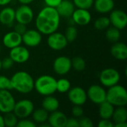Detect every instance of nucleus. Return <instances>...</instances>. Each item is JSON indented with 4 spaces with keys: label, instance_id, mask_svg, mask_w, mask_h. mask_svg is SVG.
<instances>
[{
    "label": "nucleus",
    "instance_id": "nucleus-1",
    "mask_svg": "<svg viewBox=\"0 0 127 127\" xmlns=\"http://www.w3.org/2000/svg\"><path fill=\"white\" fill-rule=\"evenodd\" d=\"M60 18L55 7L45 6L36 17V28L42 34L48 35L57 31L60 24Z\"/></svg>",
    "mask_w": 127,
    "mask_h": 127
},
{
    "label": "nucleus",
    "instance_id": "nucleus-2",
    "mask_svg": "<svg viewBox=\"0 0 127 127\" xmlns=\"http://www.w3.org/2000/svg\"><path fill=\"white\" fill-rule=\"evenodd\" d=\"M12 89L21 94H29L34 89V80L32 76L25 71L16 72L10 77Z\"/></svg>",
    "mask_w": 127,
    "mask_h": 127
},
{
    "label": "nucleus",
    "instance_id": "nucleus-3",
    "mask_svg": "<svg viewBox=\"0 0 127 127\" xmlns=\"http://www.w3.org/2000/svg\"><path fill=\"white\" fill-rule=\"evenodd\" d=\"M34 89L44 97L52 95L57 92V80L51 75H41L34 80Z\"/></svg>",
    "mask_w": 127,
    "mask_h": 127
},
{
    "label": "nucleus",
    "instance_id": "nucleus-4",
    "mask_svg": "<svg viewBox=\"0 0 127 127\" xmlns=\"http://www.w3.org/2000/svg\"><path fill=\"white\" fill-rule=\"evenodd\" d=\"M106 100L115 107L126 106L127 104V92L125 87L116 84L106 91Z\"/></svg>",
    "mask_w": 127,
    "mask_h": 127
},
{
    "label": "nucleus",
    "instance_id": "nucleus-5",
    "mask_svg": "<svg viewBox=\"0 0 127 127\" xmlns=\"http://www.w3.org/2000/svg\"><path fill=\"white\" fill-rule=\"evenodd\" d=\"M121 79V74L118 70L114 68H106L101 71L99 75L100 84L109 88L116 84H118Z\"/></svg>",
    "mask_w": 127,
    "mask_h": 127
},
{
    "label": "nucleus",
    "instance_id": "nucleus-6",
    "mask_svg": "<svg viewBox=\"0 0 127 127\" xmlns=\"http://www.w3.org/2000/svg\"><path fill=\"white\" fill-rule=\"evenodd\" d=\"M34 109L33 103L28 99H22L15 103L13 112L19 119L27 118L31 115Z\"/></svg>",
    "mask_w": 127,
    "mask_h": 127
},
{
    "label": "nucleus",
    "instance_id": "nucleus-7",
    "mask_svg": "<svg viewBox=\"0 0 127 127\" xmlns=\"http://www.w3.org/2000/svg\"><path fill=\"white\" fill-rule=\"evenodd\" d=\"M86 95L87 98L97 105L106 100V91L103 86L92 85L86 91Z\"/></svg>",
    "mask_w": 127,
    "mask_h": 127
},
{
    "label": "nucleus",
    "instance_id": "nucleus-8",
    "mask_svg": "<svg viewBox=\"0 0 127 127\" xmlns=\"http://www.w3.org/2000/svg\"><path fill=\"white\" fill-rule=\"evenodd\" d=\"M68 42L63 33L55 31L48 35L47 44L54 51H61L68 45Z\"/></svg>",
    "mask_w": 127,
    "mask_h": 127
},
{
    "label": "nucleus",
    "instance_id": "nucleus-9",
    "mask_svg": "<svg viewBox=\"0 0 127 127\" xmlns=\"http://www.w3.org/2000/svg\"><path fill=\"white\" fill-rule=\"evenodd\" d=\"M33 11L29 4H22L15 10V20L16 22L28 25L33 19Z\"/></svg>",
    "mask_w": 127,
    "mask_h": 127
},
{
    "label": "nucleus",
    "instance_id": "nucleus-10",
    "mask_svg": "<svg viewBox=\"0 0 127 127\" xmlns=\"http://www.w3.org/2000/svg\"><path fill=\"white\" fill-rule=\"evenodd\" d=\"M67 93H68V100L73 105L83 106L86 103L88 100L86 91L80 86H75L74 88H71Z\"/></svg>",
    "mask_w": 127,
    "mask_h": 127
},
{
    "label": "nucleus",
    "instance_id": "nucleus-11",
    "mask_svg": "<svg viewBox=\"0 0 127 127\" xmlns=\"http://www.w3.org/2000/svg\"><path fill=\"white\" fill-rule=\"evenodd\" d=\"M16 100L10 90H0V112L5 114L13 112Z\"/></svg>",
    "mask_w": 127,
    "mask_h": 127
},
{
    "label": "nucleus",
    "instance_id": "nucleus-12",
    "mask_svg": "<svg viewBox=\"0 0 127 127\" xmlns=\"http://www.w3.org/2000/svg\"><path fill=\"white\" fill-rule=\"evenodd\" d=\"M71 68V60L66 56H60L54 60L53 69L58 75H65Z\"/></svg>",
    "mask_w": 127,
    "mask_h": 127
},
{
    "label": "nucleus",
    "instance_id": "nucleus-13",
    "mask_svg": "<svg viewBox=\"0 0 127 127\" xmlns=\"http://www.w3.org/2000/svg\"><path fill=\"white\" fill-rule=\"evenodd\" d=\"M110 24L119 29L123 30L127 25V15L125 11L119 9H113L109 16Z\"/></svg>",
    "mask_w": 127,
    "mask_h": 127
},
{
    "label": "nucleus",
    "instance_id": "nucleus-14",
    "mask_svg": "<svg viewBox=\"0 0 127 127\" xmlns=\"http://www.w3.org/2000/svg\"><path fill=\"white\" fill-rule=\"evenodd\" d=\"M22 40L28 47H36L42 42V33L36 29H27L22 35Z\"/></svg>",
    "mask_w": 127,
    "mask_h": 127
},
{
    "label": "nucleus",
    "instance_id": "nucleus-15",
    "mask_svg": "<svg viewBox=\"0 0 127 127\" xmlns=\"http://www.w3.org/2000/svg\"><path fill=\"white\" fill-rule=\"evenodd\" d=\"M9 57L13 60L14 63L22 64L29 60L30 52L26 47L20 45L10 50Z\"/></svg>",
    "mask_w": 127,
    "mask_h": 127
},
{
    "label": "nucleus",
    "instance_id": "nucleus-16",
    "mask_svg": "<svg viewBox=\"0 0 127 127\" xmlns=\"http://www.w3.org/2000/svg\"><path fill=\"white\" fill-rule=\"evenodd\" d=\"M71 18L74 24L80 26H84L90 23L92 20V15L89 10L77 8L74 10Z\"/></svg>",
    "mask_w": 127,
    "mask_h": 127
},
{
    "label": "nucleus",
    "instance_id": "nucleus-17",
    "mask_svg": "<svg viewBox=\"0 0 127 127\" xmlns=\"http://www.w3.org/2000/svg\"><path fill=\"white\" fill-rule=\"evenodd\" d=\"M67 120L68 117L65 113L57 110L49 114L47 122L51 127H65Z\"/></svg>",
    "mask_w": 127,
    "mask_h": 127
},
{
    "label": "nucleus",
    "instance_id": "nucleus-18",
    "mask_svg": "<svg viewBox=\"0 0 127 127\" xmlns=\"http://www.w3.org/2000/svg\"><path fill=\"white\" fill-rule=\"evenodd\" d=\"M2 43L6 48L9 49H11L18 45H20L22 43V35L15 32L14 31L8 32L5 33L4 36H3Z\"/></svg>",
    "mask_w": 127,
    "mask_h": 127
},
{
    "label": "nucleus",
    "instance_id": "nucleus-19",
    "mask_svg": "<svg viewBox=\"0 0 127 127\" xmlns=\"http://www.w3.org/2000/svg\"><path fill=\"white\" fill-rule=\"evenodd\" d=\"M55 8L60 17L71 18L75 10V6L73 1L70 0H62Z\"/></svg>",
    "mask_w": 127,
    "mask_h": 127
},
{
    "label": "nucleus",
    "instance_id": "nucleus-20",
    "mask_svg": "<svg viewBox=\"0 0 127 127\" xmlns=\"http://www.w3.org/2000/svg\"><path fill=\"white\" fill-rule=\"evenodd\" d=\"M112 56L118 60H125L127 59V46L124 42H116L111 47Z\"/></svg>",
    "mask_w": 127,
    "mask_h": 127
},
{
    "label": "nucleus",
    "instance_id": "nucleus-21",
    "mask_svg": "<svg viewBox=\"0 0 127 127\" xmlns=\"http://www.w3.org/2000/svg\"><path fill=\"white\" fill-rule=\"evenodd\" d=\"M95 10L100 13H109L115 8L114 0H94Z\"/></svg>",
    "mask_w": 127,
    "mask_h": 127
},
{
    "label": "nucleus",
    "instance_id": "nucleus-22",
    "mask_svg": "<svg viewBox=\"0 0 127 127\" xmlns=\"http://www.w3.org/2000/svg\"><path fill=\"white\" fill-rule=\"evenodd\" d=\"M15 21V10L10 7H5L0 11V23L11 26Z\"/></svg>",
    "mask_w": 127,
    "mask_h": 127
},
{
    "label": "nucleus",
    "instance_id": "nucleus-23",
    "mask_svg": "<svg viewBox=\"0 0 127 127\" xmlns=\"http://www.w3.org/2000/svg\"><path fill=\"white\" fill-rule=\"evenodd\" d=\"M60 107V102L55 97L52 95L45 96L42 101V108L46 110L48 113L58 110Z\"/></svg>",
    "mask_w": 127,
    "mask_h": 127
},
{
    "label": "nucleus",
    "instance_id": "nucleus-24",
    "mask_svg": "<svg viewBox=\"0 0 127 127\" xmlns=\"http://www.w3.org/2000/svg\"><path fill=\"white\" fill-rule=\"evenodd\" d=\"M115 106L107 100L99 104L98 114L101 119H112Z\"/></svg>",
    "mask_w": 127,
    "mask_h": 127
},
{
    "label": "nucleus",
    "instance_id": "nucleus-25",
    "mask_svg": "<svg viewBox=\"0 0 127 127\" xmlns=\"http://www.w3.org/2000/svg\"><path fill=\"white\" fill-rule=\"evenodd\" d=\"M31 115H32L33 121L36 124H41L45 122H47L49 113L43 108H39V109H33Z\"/></svg>",
    "mask_w": 127,
    "mask_h": 127
},
{
    "label": "nucleus",
    "instance_id": "nucleus-26",
    "mask_svg": "<svg viewBox=\"0 0 127 127\" xmlns=\"http://www.w3.org/2000/svg\"><path fill=\"white\" fill-rule=\"evenodd\" d=\"M112 119L114 124L119 122H127V109L126 106H117L115 108Z\"/></svg>",
    "mask_w": 127,
    "mask_h": 127
},
{
    "label": "nucleus",
    "instance_id": "nucleus-27",
    "mask_svg": "<svg viewBox=\"0 0 127 127\" xmlns=\"http://www.w3.org/2000/svg\"><path fill=\"white\" fill-rule=\"evenodd\" d=\"M121 36V30L112 26V27H109L106 31V38L108 41L111 42H116L118 41H119L120 38Z\"/></svg>",
    "mask_w": 127,
    "mask_h": 127
},
{
    "label": "nucleus",
    "instance_id": "nucleus-28",
    "mask_svg": "<svg viewBox=\"0 0 127 127\" xmlns=\"http://www.w3.org/2000/svg\"><path fill=\"white\" fill-rule=\"evenodd\" d=\"M4 127H16L19 118L16 116V115L13 112H7L4 114Z\"/></svg>",
    "mask_w": 127,
    "mask_h": 127
},
{
    "label": "nucleus",
    "instance_id": "nucleus-29",
    "mask_svg": "<svg viewBox=\"0 0 127 127\" xmlns=\"http://www.w3.org/2000/svg\"><path fill=\"white\" fill-rule=\"evenodd\" d=\"M110 25H111L110 21H109V17L107 16H100L97 18L94 22L95 28L97 30H100V31L107 29Z\"/></svg>",
    "mask_w": 127,
    "mask_h": 127
},
{
    "label": "nucleus",
    "instance_id": "nucleus-30",
    "mask_svg": "<svg viewBox=\"0 0 127 127\" xmlns=\"http://www.w3.org/2000/svg\"><path fill=\"white\" fill-rule=\"evenodd\" d=\"M71 89V83L66 78H60L57 80V92L60 93H67Z\"/></svg>",
    "mask_w": 127,
    "mask_h": 127
},
{
    "label": "nucleus",
    "instance_id": "nucleus-31",
    "mask_svg": "<svg viewBox=\"0 0 127 127\" xmlns=\"http://www.w3.org/2000/svg\"><path fill=\"white\" fill-rule=\"evenodd\" d=\"M86 63L85 60L79 56L74 57L71 60V68L77 71H82L86 68Z\"/></svg>",
    "mask_w": 127,
    "mask_h": 127
},
{
    "label": "nucleus",
    "instance_id": "nucleus-32",
    "mask_svg": "<svg viewBox=\"0 0 127 127\" xmlns=\"http://www.w3.org/2000/svg\"><path fill=\"white\" fill-rule=\"evenodd\" d=\"M64 36H65V38L68 42H74L77 38V36H78L77 28L74 25L68 26L65 31Z\"/></svg>",
    "mask_w": 127,
    "mask_h": 127
},
{
    "label": "nucleus",
    "instance_id": "nucleus-33",
    "mask_svg": "<svg viewBox=\"0 0 127 127\" xmlns=\"http://www.w3.org/2000/svg\"><path fill=\"white\" fill-rule=\"evenodd\" d=\"M74 6L77 8L89 10L94 3V0H73Z\"/></svg>",
    "mask_w": 127,
    "mask_h": 127
},
{
    "label": "nucleus",
    "instance_id": "nucleus-34",
    "mask_svg": "<svg viewBox=\"0 0 127 127\" xmlns=\"http://www.w3.org/2000/svg\"><path fill=\"white\" fill-rule=\"evenodd\" d=\"M11 82L10 78L6 76L0 75V90H11Z\"/></svg>",
    "mask_w": 127,
    "mask_h": 127
},
{
    "label": "nucleus",
    "instance_id": "nucleus-35",
    "mask_svg": "<svg viewBox=\"0 0 127 127\" xmlns=\"http://www.w3.org/2000/svg\"><path fill=\"white\" fill-rule=\"evenodd\" d=\"M36 124L33 121L28 120V118H22L19 119L17 122L16 127H36Z\"/></svg>",
    "mask_w": 127,
    "mask_h": 127
},
{
    "label": "nucleus",
    "instance_id": "nucleus-36",
    "mask_svg": "<svg viewBox=\"0 0 127 127\" xmlns=\"http://www.w3.org/2000/svg\"><path fill=\"white\" fill-rule=\"evenodd\" d=\"M84 115V111L82 106L79 105H74L71 109V115L75 118H80Z\"/></svg>",
    "mask_w": 127,
    "mask_h": 127
},
{
    "label": "nucleus",
    "instance_id": "nucleus-37",
    "mask_svg": "<svg viewBox=\"0 0 127 127\" xmlns=\"http://www.w3.org/2000/svg\"><path fill=\"white\" fill-rule=\"evenodd\" d=\"M79 121V127H93L94 124L92 119L88 117L82 116L81 118H78Z\"/></svg>",
    "mask_w": 127,
    "mask_h": 127
},
{
    "label": "nucleus",
    "instance_id": "nucleus-38",
    "mask_svg": "<svg viewBox=\"0 0 127 127\" xmlns=\"http://www.w3.org/2000/svg\"><path fill=\"white\" fill-rule=\"evenodd\" d=\"M13 65L14 62L10 57H7L1 60V68L4 70L10 69L13 66Z\"/></svg>",
    "mask_w": 127,
    "mask_h": 127
},
{
    "label": "nucleus",
    "instance_id": "nucleus-39",
    "mask_svg": "<svg viewBox=\"0 0 127 127\" xmlns=\"http://www.w3.org/2000/svg\"><path fill=\"white\" fill-rule=\"evenodd\" d=\"M26 30H27V26L25 24L17 22L14 25V31L19 33L20 35H22L26 31Z\"/></svg>",
    "mask_w": 127,
    "mask_h": 127
},
{
    "label": "nucleus",
    "instance_id": "nucleus-40",
    "mask_svg": "<svg viewBox=\"0 0 127 127\" xmlns=\"http://www.w3.org/2000/svg\"><path fill=\"white\" fill-rule=\"evenodd\" d=\"M97 126L99 127H114V123L111 119H101Z\"/></svg>",
    "mask_w": 127,
    "mask_h": 127
},
{
    "label": "nucleus",
    "instance_id": "nucleus-41",
    "mask_svg": "<svg viewBox=\"0 0 127 127\" xmlns=\"http://www.w3.org/2000/svg\"><path fill=\"white\" fill-rule=\"evenodd\" d=\"M65 127H79L78 119L74 117L71 118H68Z\"/></svg>",
    "mask_w": 127,
    "mask_h": 127
},
{
    "label": "nucleus",
    "instance_id": "nucleus-42",
    "mask_svg": "<svg viewBox=\"0 0 127 127\" xmlns=\"http://www.w3.org/2000/svg\"><path fill=\"white\" fill-rule=\"evenodd\" d=\"M62 0H44V2H45L46 6L56 7L60 4V2Z\"/></svg>",
    "mask_w": 127,
    "mask_h": 127
},
{
    "label": "nucleus",
    "instance_id": "nucleus-43",
    "mask_svg": "<svg viewBox=\"0 0 127 127\" xmlns=\"http://www.w3.org/2000/svg\"><path fill=\"white\" fill-rule=\"evenodd\" d=\"M115 127H127V122H119V123H115L114 124Z\"/></svg>",
    "mask_w": 127,
    "mask_h": 127
},
{
    "label": "nucleus",
    "instance_id": "nucleus-44",
    "mask_svg": "<svg viewBox=\"0 0 127 127\" xmlns=\"http://www.w3.org/2000/svg\"><path fill=\"white\" fill-rule=\"evenodd\" d=\"M12 1L13 0H0V6H6Z\"/></svg>",
    "mask_w": 127,
    "mask_h": 127
},
{
    "label": "nucleus",
    "instance_id": "nucleus-45",
    "mask_svg": "<svg viewBox=\"0 0 127 127\" xmlns=\"http://www.w3.org/2000/svg\"><path fill=\"white\" fill-rule=\"evenodd\" d=\"M18 1L23 4H30L31 3L33 2L35 0H18Z\"/></svg>",
    "mask_w": 127,
    "mask_h": 127
},
{
    "label": "nucleus",
    "instance_id": "nucleus-46",
    "mask_svg": "<svg viewBox=\"0 0 127 127\" xmlns=\"http://www.w3.org/2000/svg\"><path fill=\"white\" fill-rule=\"evenodd\" d=\"M0 127H4V118L3 116L0 114Z\"/></svg>",
    "mask_w": 127,
    "mask_h": 127
},
{
    "label": "nucleus",
    "instance_id": "nucleus-47",
    "mask_svg": "<svg viewBox=\"0 0 127 127\" xmlns=\"http://www.w3.org/2000/svg\"><path fill=\"white\" fill-rule=\"evenodd\" d=\"M1 69V60H0V70Z\"/></svg>",
    "mask_w": 127,
    "mask_h": 127
},
{
    "label": "nucleus",
    "instance_id": "nucleus-48",
    "mask_svg": "<svg viewBox=\"0 0 127 127\" xmlns=\"http://www.w3.org/2000/svg\"><path fill=\"white\" fill-rule=\"evenodd\" d=\"M1 44H0V53H1Z\"/></svg>",
    "mask_w": 127,
    "mask_h": 127
}]
</instances>
